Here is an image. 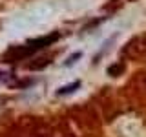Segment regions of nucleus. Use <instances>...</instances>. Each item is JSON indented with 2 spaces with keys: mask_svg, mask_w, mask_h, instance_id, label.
I'll return each instance as SVG.
<instances>
[{
  "mask_svg": "<svg viewBox=\"0 0 146 137\" xmlns=\"http://www.w3.org/2000/svg\"><path fill=\"white\" fill-rule=\"evenodd\" d=\"M51 62V57H40V59H35L33 62L27 64V70H42L48 64Z\"/></svg>",
  "mask_w": 146,
  "mask_h": 137,
  "instance_id": "obj_2",
  "label": "nucleus"
},
{
  "mask_svg": "<svg viewBox=\"0 0 146 137\" xmlns=\"http://www.w3.org/2000/svg\"><path fill=\"white\" fill-rule=\"evenodd\" d=\"M60 39V33H51V35H46V37H40V39H35V40H27L24 46H15V48H11L9 51L2 57L4 62H15V61H20V59L24 57H29L31 53L38 51V49L42 48H48V46H51L53 42H57V40Z\"/></svg>",
  "mask_w": 146,
  "mask_h": 137,
  "instance_id": "obj_1",
  "label": "nucleus"
},
{
  "mask_svg": "<svg viewBox=\"0 0 146 137\" xmlns=\"http://www.w3.org/2000/svg\"><path fill=\"white\" fill-rule=\"evenodd\" d=\"M80 86V82L77 80V82H71V84H68V86H62V88H58V91H57V95H70V93H73L77 88Z\"/></svg>",
  "mask_w": 146,
  "mask_h": 137,
  "instance_id": "obj_3",
  "label": "nucleus"
},
{
  "mask_svg": "<svg viewBox=\"0 0 146 137\" xmlns=\"http://www.w3.org/2000/svg\"><path fill=\"white\" fill-rule=\"evenodd\" d=\"M80 57H82V53H80V51H77V53L70 55V57H68V61L64 62V64H66V66H71V64H75V61H79Z\"/></svg>",
  "mask_w": 146,
  "mask_h": 137,
  "instance_id": "obj_5",
  "label": "nucleus"
},
{
  "mask_svg": "<svg viewBox=\"0 0 146 137\" xmlns=\"http://www.w3.org/2000/svg\"><path fill=\"white\" fill-rule=\"evenodd\" d=\"M122 71H124V66H122L121 62H117V64H113V66H110V68H108V75H111V77L121 75Z\"/></svg>",
  "mask_w": 146,
  "mask_h": 137,
  "instance_id": "obj_4",
  "label": "nucleus"
}]
</instances>
